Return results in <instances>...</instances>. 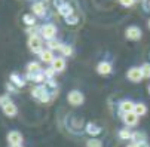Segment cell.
<instances>
[{
	"instance_id": "27",
	"label": "cell",
	"mask_w": 150,
	"mask_h": 147,
	"mask_svg": "<svg viewBox=\"0 0 150 147\" xmlns=\"http://www.w3.org/2000/svg\"><path fill=\"white\" fill-rule=\"evenodd\" d=\"M66 23H67V24L74 25V24H77V23H79V18H77V16H74V15H70L69 18H66Z\"/></svg>"
},
{
	"instance_id": "18",
	"label": "cell",
	"mask_w": 150,
	"mask_h": 147,
	"mask_svg": "<svg viewBox=\"0 0 150 147\" xmlns=\"http://www.w3.org/2000/svg\"><path fill=\"white\" fill-rule=\"evenodd\" d=\"M86 132H88L89 135L95 137V135H98V134L101 132V128L97 127V125H94V123H88V125H86Z\"/></svg>"
},
{
	"instance_id": "16",
	"label": "cell",
	"mask_w": 150,
	"mask_h": 147,
	"mask_svg": "<svg viewBox=\"0 0 150 147\" xmlns=\"http://www.w3.org/2000/svg\"><path fill=\"white\" fill-rule=\"evenodd\" d=\"M27 71H28V74H37V73H40L42 71V69H40V64L39 62H30V64L27 66Z\"/></svg>"
},
{
	"instance_id": "13",
	"label": "cell",
	"mask_w": 150,
	"mask_h": 147,
	"mask_svg": "<svg viewBox=\"0 0 150 147\" xmlns=\"http://www.w3.org/2000/svg\"><path fill=\"white\" fill-rule=\"evenodd\" d=\"M97 71L100 74H103V76L110 74L112 73V64H110V62H105V61H101L100 64L97 66Z\"/></svg>"
},
{
	"instance_id": "33",
	"label": "cell",
	"mask_w": 150,
	"mask_h": 147,
	"mask_svg": "<svg viewBox=\"0 0 150 147\" xmlns=\"http://www.w3.org/2000/svg\"><path fill=\"white\" fill-rule=\"evenodd\" d=\"M149 28H150V21H149Z\"/></svg>"
},
{
	"instance_id": "11",
	"label": "cell",
	"mask_w": 150,
	"mask_h": 147,
	"mask_svg": "<svg viewBox=\"0 0 150 147\" xmlns=\"http://www.w3.org/2000/svg\"><path fill=\"white\" fill-rule=\"evenodd\" d=\"M31 11H33V15L34 16H43L46 13V6L43 2H37L31 6Z\"/></svg>"
},
{
	"instance_id": "10",
	"label": "cell",
	"mask_w": 150,
	"mask_h": 147,
	"mask_svg": "<svg viewBox=\"0 0 150 147\" xmlns=\"http://www.w3.org/2000/svg\"><path fill=\"white\" fill-rule=\"evenodd\" d=\"M2 109H3V113H5L6 116H9V117H13V116H16V113H18V109H16V106H15L12 101H9V102L5 104V106H2Z\"/></svg>"
},
{
	"instance_id": "21",
	"label": "cell",
	"mask_w": 150,
	"mask_h": 147,
	"mask_svg": "<svg viewBox=\"0 0 150 147\" xmlns=\"http://www.w3.org/2000/svg\"><path fill=\"white\" fill-rule=\"evenodd\" d=\"M46 45H48V49H51V51H55V49H61V46H62V43H59V42H58V40H55V39L49 40Z\"/></svg>"
},
{
	"instance_id": "26",
	"label": "cell",
	"mask_w": 150,
	"mask_h": 147,
	"mask_svg": "<svg viewBox=\"0 0 150 147\" xmlns=\"http://www.w3.org/2000/svg\"><path fill=\"white\" fill-rule=\"evenodd\" d=\"M141 73H143V77H146V79L150 77V64L149 62H146V64L141 66Z\"/></svg>"
},
{
	"instance_id": "6",
	"label": "cell",
	"mask_w": 150,
	"mask_h": 147,
	"mask_svg": "<svg viewBox=\"0 0 150 147\" xmlns=\"http://www.w3.org/2000/svg\"><path fill=\"white\" fill-rule=\"evenodd\" d=\"M126 77L129 79L131 82H134V83H138V82H141L144 79L143 77V73H141V69H138V67H132V69L128 70Z\"/></svg>"
},
{
	"instance_id": "3",
	"label": "cell",
	"mask_w": 150,
	"mask_h": 147,
	"mask_svg": "<svg viewBox=\"0 0 150 147\" xmlns=\"http://www.w3.org/2000/svg\"><path fill=\"white\" fill-rule=\"evenodd\" d=\"M40 34H42L43 39H46L49 42L57 36V27L54 24H45V25L40 27Z\"/></svg>"
},
{
	"instance_id": "31",
	"label": "cell",
	"mask_w": 150,
	"mask_h": 147,
	"mask_svg": "<svg viewBox=\"0 0 150 147\" xmlns=\"http://www.w3.org/2000/svg\"><path fill=\"white\" fill-rule=\"evenodd\" d=\"M62 3H66V2H64V0H55V6H57V8H59Z\"/></svg>"
},
{
	"instance_id": "5",
	"label": "cell",
	"mask_w": 150,
	"mask_h": 147,
	"mask_svg": "<svg viewBox=\"0 0 150 147\" xmlns=\"http://www.w3.org/2000/svg\"><path fill=\"white\" fill-rule=\"evenodd\" d=\"M8 141H9L11 147H21V144H23V135L18 131H11L8 134Z\"/></svg>"
},
{
	"instance_id": "7",
	"label": "cell",
	"mask_w": 150,
	"mask_h": 147,
	"mask_svg": "<svg viewBox=\"0 0 150 147\" xmlns=\"http://www.w3.org/2000/svg\"><path fill=\"white\" fill-rule=\"evenodd\" d=\"M125 36H126V39H129V40H138V39H141L143 33H141V30L137 25H131V27L126 28Z\"/></svg>"
},
{
	"instance_id": "25",
	"label": "cell",
	"mask_w": 150,
	"mask_h": 147,
	"mask_svg": "<svg viewBox=\"0 0 150 147\" xmlns=\"http://www.w3.org/2000/svg\"><path fill=\"white\" fill-rule=\"evenodd\" d=\"M59 51H61V54H62L64 57H70V55L73 54V49H71V46H69V45H62Z\"/></svg>"
},
{
	"instance_id": "30",
	"label": "cell",
	"mask_w": 150,
	"mask_h": 147,
	"mask_svg": "<svg viewBox=\"0 0 150 147\" xmlns=\"http://www.w3.org/2000/svg\"><path fill=\"white\" fill-rule=\"evenodd\" d=\"M137 147H150V144H149L147 141H143V143H138Z\"/></svg>"
},
{
	"instance_id": "2",
	"label": "cell",
	"mask_w": 150,
	"mask_h": 147,
	"mask_svg": "<svg viewBox=\"0 0 150 147\" xmlns=\"http://www.w3.org/2000/svg\"><path fill=\"white\" fill-rule=\"evenodd\" d=\"M31 95H33L34 98H37L40 102H49V100H51L49 91H48L45 86H36V88L31 91Z\"/></svg>"
},
{
	"instance_id": "23",
	"label": "cell",
	"mask_w": 150,
	"mask_h": 147,
	"mask_svg": "<svg viewBox=\"0 0 150 147\" xmlns=\"http://www.w3.org/2000/svg\"><path fill=\"white\" fill-rule=\"evenodd\" d=\"M23 19H24V23H25L27 25H34V24H36V16H34L33 13H27V15H24Z\"/></svg>"
},
{
	"instance_id": "15",
	"label": "cell",
	"mask_w": 150,
	"mask_h": 147,
	"mask_svg": "<svg viewBox=\"0 0 150 147\" xmlns=\"http://www.w3.org/2000/svg\"><path fill=\"white\" fill-rule=\"evenodd\" d=\"M58 12H59V15H62L64 18H69L70 15H73V9L70 8L69 3H62V5L58 8Z\"/></svg>"
},
{
	"instance_id": "24",
	"label": "cell",
	"mask_w": 150,
	"mask_h": 147,
	"mask_svg": "<svg viewBox=\"0 0 150 147\" xmlns=\"http://www.w3.org/2000/svg\"><path fill=\"white\" fill-rule=\"evenodd\" d=\"M131 135H132V132L128 129V128H125V129H120L119 131V137H120V140H129L131 138Z\"/></svg>"
},
{
	"instance_id": "29",
	"label": "cell",
	"mask_w": 150,
	"mask_h": 147,
	"mask_svg": "<svg viewBox=\"0 0 150 147\" xmlns=\"http://www.w3.org/2000/svg\"><path fill=\"white\" fill-rule=\"evenodd\" d=\"M11 100H9V97L8 95H3V97H0V106H5L6 102H9Z\"/></svg>"
},
{
	"instance_id": "12",
	"label": "cell",
	"mask_w": 150,
	"mask_h": 147,
	"mask_svg": "<svg viewBox=\"0 0 150 147\" xmlns=\"http://www.w3.org/2000/svg\"><path fill=\"white\" fill-rule=\"evenodd\" d=\"M51 69H54L55 73H57V71H62L64 69H66V61H64V58H61V57L55 58V59L51 62Z\"/></svg>"
},
{
	"instance_id": "17",
	"label": "cell",
	"mask_w": 150,
	"mask_h": 147,
	"mask_svg": "<svg viewBox=\"0 0 150 147\" xmlns=\"http://www.w3.org/2000/svg\"><path fill=\"white\" fill-rule=\"evenodd\" d=\"M134 113L140 117V116H144L146 113H147V107L144 106L143 102H137L135 106H134Z\"/></svg>"
},
{
	"instance_id": "19",
	"label": "cell",
	"mask_w": 150,
	"mask_h": 147,
	"mask_svg": "<svg viewBox=\"0 0 150 147\" xmlns=\"http://www.w3.org/2000/svg\"><path fill=\"white\" fill-rule=\"evenodd\" d=\"M131 140L134 141V144L143 143V141H146V134H144V132H140V131H137V132H132V135H131Z\"/></svg>"
},
{
	"instance_id": "20",
	"label": "cell",
	"mask_w": 150,
	"mask_h": 147,
	"mask_svg": "<svg viewBox=\"0 0 150 147\" xmlns=\"http://www.w3.org/2000/svg\"><path fill=\"white\" fill-rule=\"evenodd\" d=\"M11 82H12V83H15L16 88H23V86H24V80L21 79L16 73H12V74H11Z\"/></svg>"
},
{
	"instance_id": "28",
	"label": "cell",
	"mask_w": 150,
	"mask_h": 147,
	"mask_svg": "<svg viewBox=\"0 0 150 147\" xmlns=\"http://www.w3.org/2000/svg\"><path fill=\"white\" fill-rule=\"evenodd\" d=\"M119 2H120V5L125 6V8H131V6L134 5L135 0H119Z\"/></svg>"
},
{
	"instance_id": "8",
	"label": "cell",
	"mask_w": 150,
	"mask_h": 147,
	"mask_svg": "<svg viewBox=\"0 0 150 147\" xmlns=\"http://www.w3.org/2000/svg\"><path fill=\"white\" fill-rule=\"evenodd\" d=\"M122 119H123V122H125L126 127H129V128H131V127H135V125L138 123V116H137L134 112L122 114Z\"/></svg>"
},
{
	"instance_id": "4",
	"label": "cell",
	"mask_w": 150,
	"mask_h": 147,
	"mask_svg": "<svg viewBox=\"0 0 150 147\" xmlns=\"http://www.w3.org/2000/svg\"><path fill=\"white\" fill-rule=\"evenodd\" d=\"M67 100H69V102L71 104V106L77 107V106H80V104H83L85 97H83V94H82L80 91H71V92L67 95Z\"/></svg>"
},
{
	"instance_id": "22",
	"label": "cell",
	"mask_w": 150,
	"mask_h": 147,
	"mask_svg": "<svg viewBox=\"0 0 150 147\" xmlns=\"http://www.w3.org/2000/svg\"><path fill=\"white\" fill-rule=\"evenodd\" d=\"M86 147H103V141L98 138H89L86 141Z\"/></svg>"
},
{
	"instance_id": "32",
	"label": "cell",
	"mask_w": 150,
	"mask_h": 147,
	"mask_svg": "<svg viewBox=\"0 0 150 147\" xmlns=\"http://www.w3.org/2000/svg\"><path fill=\"white\" fill-rule=\"evenodd\" d=\"M128 147H137V144H129V146H128Z\"/></svg>"
},
{
	"instance_id": "34",
	"label": "cell",
	"mask_w": 150,
	"mask_h": 147,
	"mask_svg": "<svg viewBox=\"0 0 150 147\" xmlns=\"http://www.w3.org/2000/svg\"><path fill=\"white\" fill-rule=\"evenodd\" d=\"M149 91H150V86H149Z\"/></svg>"
},
{
	"instance_id": "9",
	"label": "cell",
	"mask_w": 150,
	"mask_h": 147,
	"mask_svg": "<svg viewBox=\"0 0 150 147\" xmlns=\"http://www.w3.org/2000/svg\"><path fill=\"white\" fill-rule=\"evenodd\" d=\"M134 106L135 104L132 102V101H129V100H123L120 104H119V112L122 113V114H125V113H131V112H134ZM120 114V116H122Z\"/></svg>"
},
{
	"instance_id": "1",
	"label": "cell",
	"mask_w": 150,
	"mask_h": 147,
	"mask_svg": "<svg viewBox=\"0 0 150 147\" xmlns=\"http://www.w3.org/2000/svg\"><path fill=\"white\" fill-rule=\"evenodd\" d=\"M28 48H30L31 52L40 54L42 51H43V40H42V37L37 36V34L30 36V39H28Z\"/></svg>"
},
{
	"instance_id": "14",
	"label": "cell",
	"mask_w": 150,
	"mask_h": 147,
	"mask_svg": "<svg viewBox=\"0 0 150 147\" xmlns=\"http://www.w3.org/2000/svg\"><path fill=\"white\" fill-rule=\"evenodd\" d=\"M39 57H40V59L43 61V62H52L55 59V57H54V54H52L51 49H43V51L39 54Z\"/></svg>"
}]
</instances>
